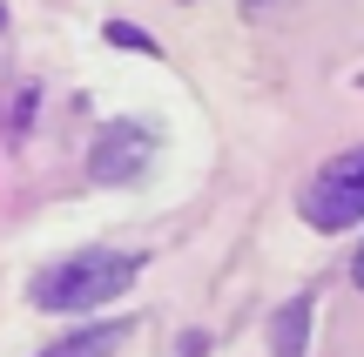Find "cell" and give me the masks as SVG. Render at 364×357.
<instances>
[{
    "instance_id": "1",
    "label": "cell",
    "mask_w": 364,
    "mask_h": 357,
    "mask_svg": "<svg viewBox=\"0 0 364 357\" xmlns=\"http://www.w3.org/2000/svg\"><path fill=\"white\" fill-rule=\"evenodd\" d=\"M135 277H142V256H129V250H75L61 263L34 270V304L41 310H95L108 297H122Z\"/></svg>"
},
{
    "instance_id": "2",
    "label": "cell",
    "mask_w": 364,
    "mask_h": 357,
    "mask_svg": "<svg viewBox=\"0 0 364 357\" xmlns=\"http://www.w3.org/2000/svg\"><path fill=\"white\" fill-rule=\"evenodd\" d=\"M297 209L311 229H351L364 216V148H344L338 162H324L311 175V189L297 196Z\"/></svg>"
},
{
    "instance_id": "3",
    "label": "cell",
    "mask_w": 364,
    "mask_h": 357,
    "mask_svg": "<svg viewBox=\"0 0 364 357\" xmlns=\"http://www.w3.org/2000/svg\"><path fill=\"white\" fill-rule=\"evenodd\" d=\"M149 128H135V121H115V128L95 142V155H88V175L95 182H108V189H122V182H135V175L149 169Z\"/></svg>"
},
{
    "instance_id": "4",
    "label": "cell",
    "mask_w": 364,
    "mask_h": 357,
    "mask_svg": "<svg viewBox=\"0 0 364 357\" xmlns=\"http://www.w3.org/2000/svg\"><path fill=\"white\" fill-rule=\"evenodd\" d=\"M129 331L135 324H88V331H75V337H61V344H48L41 357H115V344H129Z\"/></svg>"
},
{
    "instance_id": "5",
    "label": "cell",
    "mask_w": 364,
    "mask_h": 357,
    "mask_svg": "<svg viewBox=\"0 0 364 357\" xmlns=\"http://www.w3.org/2000/svg\"><path fill=\"white\" fill-rule=\"evenodd\" d=\"M304 317H311V304H290V310H284V324H277V357H297V344H304Z\"/></svg>"
},
{
    "instance_id": "6",
    "label": "cell",
    "mask_w": 364,
    "mask_h": 357,
    "mask_svg": "<svg viewBox=\"0 0 364 357\" xmlns=\"http://www.w3.org/2000/svg\"><path fill=\"white\" fill-rule=\"evenodd\" d=\"M108 34H115V40H122V48H149V54H156V40H149V34H135V27H129V21H115V27H108Z\"/></svg>"
},
{
    "instance_id": "7",
    "label": "cell",
    "mask_w": 364,
    "mask_h": 357,
    "mask_svg": "<svg viewBox=\"0 0 364 357\" xmlns=\"http://www.w3.org/2000/svg\"><path fill=\"white\" fill-rule=\"evenodd\" d=\"M351 277H358V290H364V243H358V263H351Z\"/></svg>"
},
{
    "instance_id": "8",
    "label": "cell",
    "mask_w": 364,
    "mask_h": 357,
    "mask_svg": "<svg viewBox=\"0 0 364 357\" xmlns=\"http://www.w3.org/2000/svg\"><path fill=\"white\" fill-rule=\"evenodd\" d=\"M243 7H263V0H243Z\"/></svg>"
}]
</instances>
